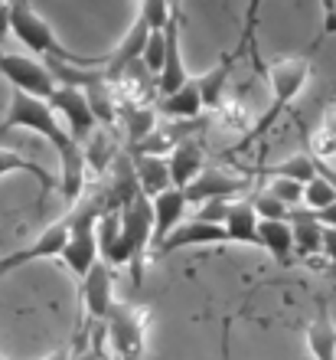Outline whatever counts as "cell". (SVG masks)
I'll use <instances>...</instances> for the list:
<instances>
[{
    "label": "cell",
    "mask_w": 336,
    "mask_h": 360,
    "mask_svg": "<svg viewBox=\"0 0 336 360\" xmlns=\"http://www.w3.org/2000/svg\"><path fill=\"white\" fill-rule=\"evenodd\" d=\"M72 360H108L105 357V324H95L92 334H88V341L82 347H75Z\"/></svg>",
    "instance_id": "30"
},
{
    "label": "cell",
    "mask_w": 336,
    "mask_h": 360,
    "mask_svg": "<svg viewBox=\"0 0 336 360\" xmlns=\"http://www.w3.org/2000/svg\"><path fill=\"white\" fill-rule=\"evenodd\" d=\"M327 272H330V275H333V278H336V266H333V262H330V266H327Z\"/></svg>",
    "instance_id": "41"
},
{
    "label": "cell",
    "mask_w": 336,
    "mask_h": 360,
    "mask_svg": "<svg viewBox=\"0 0 336 360\" xmlns=\"http://www.w3.org/2000/svg\"><path fill=\"white\" fill-rule=\"evenodd\" d=\"M245 187H248L245 177H235L222 167H203L199 177L183 193H187V203H206V200H229L235 193H242Z\"/></svg>",
    "instance_id": "10"
},
{
    "label": "cell",
    "mask_w": 336,
    "mask_h": 360,
    "mask_svg": "<svg viewBox=\"0 0 336 360\" xmlns=\"http://www.w3.org/2000/svg\"><path fill=\"white\" fill-rule=\"evenodd\" d=\"M264 190H271V193L290 210H297L300 200H304V184H297V180H290V177H271V184Z\"/></svg>",
    "instance_id": "29"
},
{
    "label": "cell",
    "mask_w": 336,
    "mask_h": 360,
    "mask_svg": "<svg viewBox=\"0 0 336 360\" xmlns=\"http://www.w3.org/2000/svg\"><path fill=\"white\" fill-rule=\"evenodd\" d=\"M0 360H7V357H4V354H0Z\"/></svg>",
    "instance_id": "42"
},
{
    "label": "cell",
    "mask_w": 336,
    "mask_h": 360,
    "mask_svg": "<svg viewBox=\"0 0 336 360\" xmlns=\"http://www.w3.org/2000/svg\"><path fill=\"white\" fill-rule=\"evenodd\" d=\"M225 210H229V200H206V203H199L196 219H203V223H222Z\"/></svg>",
    "instance_id": "32"
},
{
    "label": "cell",
    "mask_w": 336,
    "mask_h": 360,
    "mask_svg": "<svg viewBox=\"0 0 336 360\" xmlns=\"http://www.w3.org/2000/svg\"><path fill=\"white\" fill-rule=\"evenodd\" d=\"M154 108H157V115L160 118H167V122H177V118H183V122H196L199 115H203V95H199L196 79H187L173 95L157 98Z\"/></svg>",
    "instance_id": "16"
},
{
    "label": "cell",
    "mask_w": 336,
    "mask_h": 360,
    "mask_svg": "<svg viewBox=\"0 0 336 360\" xmlns=\"http://www.w3.org/2000/svg\"><path fill=\"white\" fill-rule=\"evenodd\" d=\"M118 158H121V148H118V134H114V128L98 124V128H95V131L82 141L85 174H88V171L105 174L112 164H118Z\"/></svg>",
    "instance_id": "14"
},
{
    "label": "cell",
    "mask_w": 336,
    "mask_h": 360,
    "mask_svg": "<svg viewBox=\"0 0 336 360\" xmlns=\"http://www.w3.org/2000/svg\"><path fill=\"white\" fill-rule=\"evenodd\" d=\"M187 79L189 72L183 66V53H180V17H173L167 23V59H163V69L157 72V98L173 95Z\"/></svg>",
    "instance_id": "13"
},
{
    "label": "cell",
    "mask_w": 336,
    "mask_h": 360,
    "mask_svg": "<svg viewBox=\"0 0 336 360\" xmlns=\"http://www.w3.org/2000/svg\"><path fill=\"white\" fill-rule=\"evenodd\" d=\"M170 4V10H173V13H180V0H167Z\"/></svg>",
    "instance_id": "40"
},
{
    "label": "cell",
    "mask_w": 336,
    "mask_h": 360,
    "mask_svg": "<svg viewBox=\"0 0 336 360\" xmlns=\"http://www.w3.org/2000/svg\"><path fill=\"white\" fill-rule=\"evenodd\" d=\"M288 223H290V233H294V256L297 259L320 256V249H323V226L314 219V213L297 207V210H290Z\"/></svg>",
    "instance_id": "21"
},
{
    "label": "cell",
    "mask_w": 336,
    "mask_h": 360,
    "mask_svg": "<svg viewBox=\"0 0 336 360\" xmlns=\"http://www.w3.org/2000/svg\"><path fill=\"white\" fill-rule=\"evenodd\" d=\"M307 347L314 360H336V321L323 298H317V314L307 324Z\"/></svg>",
    "instance_id": "19"
},
{
    "label": "cell",
    "mask_w": 336,
    "mask_h": 360,
    "mask_svg": "<svg viewBox=\"0 0 336 360\" xmlns=\"http://www.w3.org/2000/svg\"><path fill=\"white\" fill-rule=\"evenodd\" d=\"M72 354H75V347L72 344H66V347H59V351H53L49 357H43V360H72Z\"/></svg>",
    "instance_id": "39"
},
{
    "label": "cell",
    "mask_w": 336,
    "mask_h": 360,
    "mask_svg": "<svg viewBox=\"0 0 336 360\" xmlns=\"http://www.w3.org/2000/svg\"><path fill=\"white\" fill-rule=\"evenodd\" d=\"M310 158H320V161H333L336 158V138H330L327 131H314L310 134V148H307Z\"/></svg>",
    "instance_id": "31"
},
{
    "label": "cell",
    "mask_w": 336,
    "mask_h": 360,
    "mask_svg": "<svg viewBox=\"0 0 336 360\" xmlns=\"http://www.w3.org/2000/svg\"><path fill=\"white\" fill-rule=\"evenodd\" d=\"M0 76L7 79L17 92L36 95V98H49L56 89V79L46 69L43 59L33 56H20V53H4L0 49Z\"/></svg>",
    "instance_id": "7"
},
{
    "label": "cell",
    "mask_w": 336,
    "mask_h": 360,
    "mask_svg": "<svg viewBox=\"0 0 336 360\" xmlns=\"http://www.w3.org/2000/svg\"><path fill=\"white\" fill-rule=\"evenodd\" d=\"M232 66H235V56L229 53V56L219 59L209 72H203V76L196 79L199 95H203V112L206 108H209V112H219V108L225 105V98H229V76H232Z\"/></svg>",
    "instance_id": "18"
},
{
    "label": "cell",
    "mask_w": 336,
    "mask_h": 360,
    "mask_svg": "<svg viewBox=\"0 0 336 360\" xmlns=\"http://www.w3.org/2000/svg\"><path fill=\"white\" fill-rule=\"evenodd\" d=\"M252 63L255 69L264 76L268 82V92H271V105L268 112L262 115V122L252 124V131H248V141L255 138H262L268 131L271 124L278 122V115L288 108L294 98L300 95V89L310 82V56H288V59H274L268 66H262V59H258V49H252Z\"/></svg>",
    "instance_id": "3"
},
{
    "label": "cell",
    "mask_w": 336,
    "mask_h": 360,
    "mask_svg": "<svg viewBox=\"0 0 336 360\" xmlns=\"http://www.w3.org/2000/svg\"><path fill=\"white\" fill-rule=\"evenodd\" d=\"M187 207H189L187 193L180 187H167L163 193L150 197V213H154V236H150V243H154V249L187 219Z\"/></svg>",
    "instance_id": "11"
},
{
    "label": "cell",
    "mask_w": 336,
    "mask_h": 360,
    "mask_svg": "<svg viewBox=\"0 0 336 360\" xmlns=\"http://www.w3.org/2000/svg\"><path fill=\"white\" fill-rule=\"evenodd\" d=\"M258 243L264 252H271V259L281 269H288L294 262V233L290 223H278V219H258Z\"/></svg>",
    "instance_id": "20"
},
{
    "label": "cell",
    "mask_w": 336,
    "mask_h": 360,
    "mask_svg": "<svg viewBox=\"0 0 336 360\" xmlns=\"http://www.w3.org/2000/svg\"><path fill=\"white\" fill-rule=\"evenodd\" d=\"M320 256H327L336 266V229H323V249H320Z\"/></svg>",
    "instance_id": "36"
},
{
    "label": "cell",
    "mask_w": 336,
    "mask_h": 360,
    "mask_svg": "<svg viewBox=\"0 0 336 360\" xmlns=\"http://www.w3.org/2000/svg\"><path fill=\"white\" fill-rule=\"evenodd\" d=\"M10 33H13L29 53H36V56H43V59L72 63V56H75V53H69L56 39V33H53V27H49L46 20L29 7V0H13V4H10Z\"/></svg>",
    "instance_id": "4"
},
{
    "label": "cell",
    "mask_w": 336,
    "mask_h": 360,
    "mask_svg": "<svg viewBox=\"0 0 336 360\" xmlns=\"http://www.w3.org/2000/svg\"><path fill=\"white\" fill-rule=\"evenodd\" d=\"M163 59H167V30H150L144 53H140V66L147 69L150 76H157L163 69Z\"/></svg>",
    "instance_id": "26"
},
{
    "label": "cell",
    "mask_w": 336,
    "mask_h": 360,
    "mask_svg": "<svg viewBox=\"0 0 336 360\" xmlns=\"http://www.w3.org/2000/svg\"><path fill=\"white\" fill-rule=\"evenodd\" d=\"M108 360H118V357H108Z\"/></svg>",
    "instance_id": "43"
},
{
    "label": "cell",
    "mask_w": 336,
    "mask_h": 360,
    "mask_svg": "<svg viewBox=\"0 0 336 360\" xmlns=\"http://www.w3.org/2000/svg\"><path fill=\"white\" fill-rule=\"evenodd\" d=\"M225 243V229L222 223H203V219H183L173 233H170L163 243H160L154 252L157 256H170V252H180V249H193V246H222Z\"/></svg>",
    "instance_id": "9"
},
{
    "label": "cell",
    "mask_w": 336,
    "mask_h": 360,
    "mask_svg": "<svg viewBox=\"0 0 336 360\" xmlns=\"http://www.w3.org/2000/svg\"><path fill=\"white\" fill-rule=\"evenodd\" d=\"M320 131H327L330 138H336V102H330L323 108V118H320Z\"/></svg>",
    "instance_id": "35"
},
{
    "label": "cell",
    "mask_w": 336,
    "mask_h": 360,
    "mask_svg": "<svg viewBox=\"0 0 336 360\" xmlns=\"http://www.w3.org/2000/svg\"><path fill=\"white\" fill-rule=\"evenodd\" d=\"M118 217H121L118 239H114V249L108 252V259H102V262L112 269H131L134 282H140V269H144L150 236H154L150 200L144 197V193H137V197H131L124 207H118Z\"/></svg>",
    "instance_id": "2"
},
{
    "label": "cell",
    "mask_w": 336,
    "mask_h": 360,
    "mask_svg": "<svg viewBox=\"0 0 336 360\" xmlns=\"http://www.w3.org/2000/svg\"><path fill=\"white\" fill-rule=\"evenodd\" d=\"M13 128H23V131H33L39 138H46L59 154V190L69 203H79L85 193V161H82V144L75 141L69 128L59 122V115L46 105V98H36V95L27 92H10L7 112H4V122H0V131H13Z\"/></svg>",
    "instance_id": "1"
},
{
    "label": "cell",
    "mask_w": 336,
    "mask_h": 360,
    "mask_svg": "<svg viewBox=\"0 0 336 360\" xmlns=\"http://www.w3.org/2000/svg\"><path fill=\"white\" fill-rule=\"evenodd\" d=\"M157 108L154 105H121L118 108V122L124 124V138H128V151L137 148L154 128H157Z\"/></svg>",
    "instance_id": "23"
},
{
    "label": "cell",
    "mask_w": 336,
    "mask_h": 360,
    "mask_svg": "<svg viewBox=\"0 0 336 360\" xmlns=\"http://www.w3.org/2000/svg\"><path fill=\"white\" fill-rule=\"evenodd\" d=\"M314 174H317V177H323L330 187L336 190V167H333V161H320V158H314Z\"/></svg>",
    "instance_id": "33"
},
{
    "label": "cell",
    "mask_w": 336,
    "mask_h": 360,
    "mask_svg": "<svg viewBox=\"0 0 336 360\" xmlns=\"http://www.w3.org/2000/svg\"><path fill=\"white\" fill-rule=\"evenodd\" d=\"M336 33V0H323V33L320 37H330Z\"/></svg>",
    "instance_id": "34"
},
{
    "label": "cell",
    "mask_w": 336,
    "mask_h": 360,
    "mask_svg": "<svg viewBox=\"0 0 336 360\" xmlns=\"http://www.w3.org/2000/svg\"><path fill=\"white\" fill-rule=\"evenodd\" d=\"M10 33V4L7 0H0V39Z\"/></svg>",
    "instance_id": "38"
},
{
    "label": "cell",
    "mask_w": 336,
    "mask_h": 360,
    "mask_svg": "<svg viewBox=\"0 0 336 360\" xmlns=\"http://www.w3.org/2000/svg\"><path fill=\"white\" fill-rule=\"evenodd\" d=\"M79 292H82V304H85V331L72 347H82V344L88 341V334H92L95 324H105L108 311L114 308V269L105 266L102 259H98V262L88 269V275L79 282Z\"/></svg>",
    "instance_id": "6"
},
{
    "label": "cell",
    "mask_w": 336,
    "mask_h": 360,
    "mask_svg": "<svg viewBox=\"0 0 336 360\" xmlns=\"http://www.w3.org/2000/svg\"><path fill=\"white\" fill-rule=\"evenodd\" d=\"M264 174H271V177H290V180H297V184H307V180L317 177V174H314V158H310L307 151L290 154L288 161L274 164V167H268Z\"/></svg>",
    "instance_id": "24"
},
{
    "label": "cell",
    "mask_w": 336,
    "mask_h": 360,
    "mask_svg": "<svg viewBox=\"0 0 336 360\" xmlns=\"http://www.w3.org/2000/svg\"><path fill=\"white\" fill-rule=\"evenodd\" d=\"M10 174H29V177L39 184V197L46 200V193L53 187H59V177H53V174L46 171V167H39L36 161H29V158H23L20 151H10V148H0V180L10 177Z\"/></svg>",
    "instance_id": "22"
},
{
    "label": "cell",
    "mask_w": 336,
    "mask_h": 360,
    "mask_svg": "<svg viewBox=\"0 0 336 360\" xmlns=\"http://www.w3.org/2000/svg\"><path fill=\"white\" fill-rule=\"evenodd\" d=\"M167 167H170V184L180 190H187L189 184L199 177V171L206 167V154L196 138H183V141L167 154Z\"/></svg>",
    "instance_id": "12"
},
{
    "label": "cell",
    "mask_w": 336,
    "mask_h": 360,
    "mask_svg": "<svg viewBox=\"0 0 336 360\" xmlns=\"http://www.w3.org/2000/svg\"><path fill=\"white\" fill-rule=\"evenodd\" d=\"M137 17L147 23V30H167V23L173 17H180V13H173V10H170L167 0H140Z\"/></svg>",
    "instance_id": "28"
},
{
    "label": "cell",
    "mask_w": 336,
    "mask_h": 360,
    "mask_svg": "<svg viewBox=\"0 0 336 360\" xmlns=\"http://www.w3.org/2000/svg\"><path fill=\"white\" fill-rule=\"evenodd\" d=\"M131 158V171L134 180H137V190L144 197H157L163 193L170 184V167H167V158H157V154H128Z\"/></svg>",
    "instance_id": "17"
},
{
    "label": "cell",
    "mask_w": 336,
    "mask_h": 360,
    "mask_svg": "<svg viewBox=\"0 0 336 360\" xmlns=\"http://www.w3.org/2000/svg\"><path fill=\"white\" fill-rule=\"evenodd\" d=\"M314 219H317L323 229H336V203H330L327 210H320V213H314Z\"/></svg>",
    "instance_id": "37"
},
{
    "label": "cell",
    "mask_w": 336,
    "mask_h": 360,
    "mask_svg": "<svg viewBox=\"0 0 336 360\" xmlns=\"http://www.w3.org/2000/svg\"><path fill=\"white\" fill-rule=\"evenodd\" d=\"M330 203H336V190L330 187L323 177H314L304 184V200H300V207L307 210V213H320V210H327Z\"/></svg>",
    "instance_id": "25"
},
{
    "label": "cell",
    "mask_w": 336,
    "mask_h": 360,
    "mask_svg": "<svg viewBox=\"0 0 336 360\" xmlns=\"http://www.w3.org/2000/svg\"><path fill=\"white\" fill-rule=\"evenodd\" d=\"M46 105L59 115V122L66 124L69 134H72L79 144H82L85 138L98 128L85 89H79V86H56V89H53V95L46 98Z\"/></svg>",
    "instance_id": "8"
},
{
    "label": "cell",
    "mask_w": 336,
    "mask_h": 360,
    "mask_svg": "<svg viewBox=\"0 0 336 360\" xmlns=\"http://www.w3.org/2000/svg\"><path fill=\"white\" fill-rule=\"evenodd\" d=\"M105 344L118 360H144L147 354V314L134 304H118L105 318Z\"/></svg>",
    "instance_id": "5"
},
{
    "label": "cell",
    "mask_w": 336,
    "mask_h": 360,
    "mask_svg": "<svg viewBox=\"0 0 336 360\" xmlns=\"http://www.w3.org/2000/svg\"><path fill=\"white\" fill-rule=\"evenodd\" d=\"M252 207H255V217L258 219H278V223H288L290 219V207H284L271 190H258L252 197Z\"/></svg>",
    "instance_id": "27"
},
{
    "label": "cell",
    "mask_w": 336,
    "mask_h": 360,
    "mask_svg": "<svg viewBox=\"0 0 336 360\" xmlns=\"http://www.w3.org/2000/svg\"><path fill=\"white\" fill-rule=\"evenodd\" d=\"M222 229H225V243H238V246H258L262 249V243H258V217H255L252 197L229 203L225 219H222Z\"/></svg>",
    "instance_id": "15"
}]
</instances>
